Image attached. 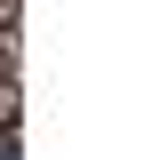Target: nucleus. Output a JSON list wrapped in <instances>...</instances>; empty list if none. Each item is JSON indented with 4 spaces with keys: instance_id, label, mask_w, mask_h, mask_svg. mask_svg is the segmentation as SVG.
<instances>
[]
</instances>
